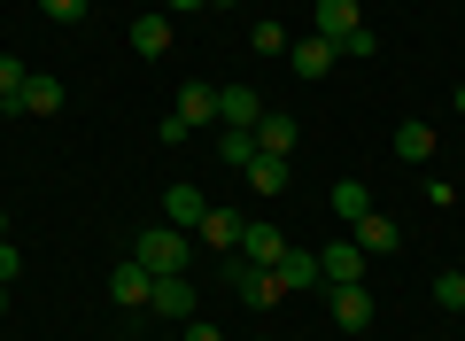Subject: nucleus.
<instances>
[{
	"mask_svg": "<svg viewBox=\"0 0 465 341\" xmlns=\"http://www.w3.org/2000/svg\"><path fill=\"white\" fill-rule=\"evenodd\" d=\"M133 264L148 279H179L186 264H194V233H179V226H155V233H140L133 241Z\"/></svg>",
	"mask_w": 465,
	"mask_h": 341,
	"instance_id": "f257e3e1",
	"label": "nucleus"
},
{
	"mask_svg": "<svg viewBox=\"0 0 465 341\" xmlns=\"http://www.w3.org/2000/svg\"><path fill=\"white\" fill-rule=\"evenodd\" d=\"M225 272H232V295H241V303H256V310H272V303H287V287H280V272H264V264H249V256H225Z\"/></svg>",
	"mask_w": 465,
	"mask_h": 341,
	"instance_id": "f03ea898",
	"label": "nucleus"
},
{
	"mask_svg": "<svg viewBox=\"0 0 465 341\" xmlns=\"http://www.w3.org/2000/svg\"><path fill=\"white\" fill-rule=\"evenodd\" d=\"M217 125L225 132H256L264 125V94H256V85H217Z\"/></svg>",
	"mask_w": 465,
	"mask_h": 341,
	"instance_id": "7ed1b4c3",
	"label": "nucleus"
},
{
	"mask_svg": "<svg viewBox=\"0 0 465 341\" xmlns=\"http://www.w3.org/2000/svg\"><path fill=\"white\" fill-rule=\"evenodd\" d=\"M372 24L357 16V0H318V39H333V47H349V39H365Z\"/></svg>",
	"mask_w": 465,
	"mask_h": 341,
	"instance_id": "20e7f679",
	"label": "nucleus"
},
{
	"mask_svg": "<svg viewBox=\"0 0 465 341\" xmlns=\"http://www.w3.org/2000/svg\"><path fill=\"white\" fill-rule=\"evenodd\" d=\"M326 295H333V326H341V334H365V326H372V295H365V279L326 287Z\"/></svg>",
	"mask_w": 465,
	"mask_h": 341,
	"instance_id": "39448f33",
	"label": "nucleus"
},
{
	"mask_svg": "<svg viewBox=\"0 0 465 341\" xmlns=\"http://www.w3.org/2000/svg\"><path fill=\"white\" fill-rule=\"evenodd\" d=\"M357 272H365V248L357 241H326L318 248V279H326V287H349Z\"/></svg>",
	"mask_w": 465,
	"mask_h": 341,
	"instance_id": "423d86ee",
	"label": "nucleus"
},
{
	"mask_svg": "<svg viewBox=\"0 0 465 341\" xmlns=\"http://www.w3.org/2000/svg\"><path fill=\"white\" fill-rule=\"evenodd\" d=\"M349 241L365 248V256H388V248H403V226H396V217H381V210H365L357 226H349Z\"/></svg>",
	"mask_w": 465,
	"mask_h": 341,
	"instance_id": "0eeeda50",
	"label": "nucleus"
},
{
	"mask_svg": "<svg viewBox=\"0 0 465 341\" xmlns=\"http://www.w3.org/2000/svg\"><path fill=\"white\" fill-rule=\"evenodd\" d=\"M241 233H249V217H232V210H210L194 226V241L202 248H217V256H232V248H241Z\"/></svg>",
	"mask_w": 465,
	"mask_h": 341,
	"instance_id": "6e6552de",
	"label": "nucleus"
},
{
	"mask_svg": "<svg viewBox=\"0 0 465 341\" xmlns=\"http://www.w3.org/2000/svg\"><path fill=\"white\" fill-rule=\"evenodd\" d=\"M287 248H295V241H287L280 226H249V233H241V248H232V256H249V264H264V272H272V264H280Z\"/></svg>",
	"mask_w": 465,
	"mask_h": 341,
	"instance_id": "1a4fd4ad",
	"label": "nucleus"
},
{
	"mask_svg": "<svg viewBox=\"0 0 465 341\" xmlns=\"http://www.w3.org/2000/svg\"><path fill=\"white\" fill-rule=\"evenodd\" d=\"M287 55H295V78H326V70L333 63H341V47H333V39H295V47H287Z\"/></svg>",
	"mask_w": 465,
	"mask_h": 341,
	"instance_id": "9d476101",
	"label": "nucleus"
},
{
	"mask_svg": "<svg viewBox=\"0 0 465 341\" xmlns=\"http://www.w3.org/2000/svg\"><path fill=\"white\" fill-rule=\"evenodd\" d=\"M148 310H163L171 326H186V318H194V287H186V272H179V279H155V295H148Z\"/></svg>",
	"mask_w": 465,
	"mask_h": 341,
	"instance_id": "9b49d317",
	"label": "nucleus"
},
{
	"mask_svg": "<svg viewBox=\"0 0 465 341\" xmlns=\"http://www.w3.org/2000/svg\"><path fill=\"white\" fill-rule=\"evenodd\" d=\"M272 272H280V287H287V295H302V287H326V279H318V256H311V248H287V256L272 264Z\"/></svg>",
	"mask_w": 465,
	"mask_h": 341,
	"instance_id": "f8f14e48",
	"label": "nucleus"
},
{
	"mask_svg": "<svg viewBox=\"0 0 465 341\" xmlns=\"http://www.w3.org/2000/svg\"><path fill=\"white\" fill-rule=\"evenodd\" d=\"M24 116H54L63 109V78H47V70H32V78H24V101H16Z\"/></svg>",
	"mask_w": 465,
	"mask_h": 341,
	"instance_id": "ddd939ff",
	"label": "nucleus"
},
{
	"mask_svg": "<svg viewBox=\"0 0 465 341\" xmlns=\"http://www.w3.org/2000/svg\"><path fill=\"white\" fill-rule=\"evenodd\" d=\"M109 295H116V303H124V310H133V303H148V295H155V279L140 272L133 256H124V264H116V272H109Z\"/></svg>",
	"mask_w": 465,
	"mask_h": 341,
	"instance_id": "4468645a",
	"label": "nucleus"
},
{
	"mask_svg": "<svg viewBox=\"0 0 465 341\" xmlns=\"http://www.w3.org/2000/svg\"><path fill=\"white\" fill-rule=\"evenodd\" d=\"M133 55H148V63H155V55H171V16H163V8L133 24Z\"/></svg>",
	"mask_w": 465,
	"mask_h": 341,
	"instance_id": "2eb2a0df",
	"label": "nucleus"
},
{
	"mask_svg": "<svg viewBox=\"0 0 465 341\" xmlns=\"http://www.w3.org/2000/svg\"><path fill=\"white\" fill-rule=\"evenodd\" d=\"M256 147H264V155H295V116H272V109H264V125H256Z\"/></svg>",
	"mask_w": 465,
	"mask_h": 341,
	"instance_id": "dca6fc26",
	"label": "nucleus"
},
{
	"mask_svg": "<svg viewBox=\"0 0 465 341\" xmlns=\"http://www.w3.org/2000/svg\"><path fill=\"white\" fill-rule=\"evenodd\" d=\"M202 217H210V202H202V186H171V226H179V233H194Z\"/></svg>",
	"mask_w": 465,
	"mask_h": 341,
	"instance_id": "f3484780",
	"label": "nucleus"
},
{
	"mask_svg": "<svg viewBox=\"0 0 465 341\" xmlns=\"http://www.w3.org/2000/svg\"><path fill=\"white\" fill-rule=\"evenodd\" d=\"M171 116H186V125H210L217 116V85H179V109Z\"/></svg>",
	"mask_w": 465,
	"mask_h": 341,
	"instance_id": "a211bd4d",
	"label": "nucleus"
},
{
	"mask_svg": "<svg viewBox=\"0 0 465 341\" xmlns=\"http://www.w3.org/2000/svg\"><path fill=\"white\" fill-rule=\"evenodd\" d=\"M396 155L403 163H427L434 155V125H419V116H411V125H396Z\"/></svg>",
	"mask_w": 465,
	"mask_h": 341,
	"instance_id": "6ab92c4d",
	"label": "nucleus"
},
{
	"mask_svg": "<svg viewBox=\"0 0 465 341\" xmlns=\"http://www.w3.org/2000/svg\"><path fill=\"white\" fill-rule=\"evenodd\" d=\"M249 186H256V195H287V155H256L249 163Z\"/></svg>",
	"mask_w": 465,
	"mask_h": 341,
	"instance_id": "aec40b11",
	"label": "nucleus"
},
{
	"mask_svg": "<svg viewBox=\"0 0 465 341\" xmlns=\"http://www.w3.org/2000/svg\"><path fill=\"white\" fill-rule=\"evenodd\" d=\"M24 78H32V63H24V55H0V109L24 101Z\"/></svg>",
	"mask_w": 465,
	"mask_h": 341,
	"instance_id": "412c9836",
	"label": "nucleus"
},
{
	"mask_svg": "<svg viewBox=\"0 0 465 341\" xmlns=\"http://www.w3.org/2000/svg\"><path fill=\"white\" fill-rule=\"evenodd\" d=\"M333 210H341L349 226H357V217L372 210V186H365V179H341V186H333Z\"/></svg>",
	"mask_w": 465,
	"mask_h": 341,
	"instance_id": "4be33fe9",
	"label": "nucleus"
},
{
	"mask_svg": "<svg viewBox=\"0 0 465 341\" xmlns=\"http://www.w3.org/2000/svg\"><path fill=\"white\" fill-rule=\"evenodd\" d=\"M256 155H264V147H256V132H225V163H232V171H249Z\"/></svg>",
	"mask_w": 465,
	"mask_h": 341,
	"instance_id": "5701e85b",
	"label": "nucleus"
},
{
	"mask_svg": "<svg viewBox=\"0 0 465 341\" xmlns=\"http://www.w3.org/2000/svg\"><path fill=\"white\" fill-rule=\"evenodd\" d=\"M249 47H256V55H287V24H272V16H264V24L249 32Z\"/></svg>",
	"mask_w": 465,
	"mask_h": 341,
	"instance_id": "b1692460",
	"label": "nucleus"
},
{
	"mask_svg": "<svg viewBox=\"0 0 465 341\" xmlns=\"http://www.w3.org/2000/svg\"><path fill=\"white\" fill-rule=\"evenodd\" d=\"M434 303H442V310H465V272H442V279H434Z\"/></svg>",
	"mask_w": 465,
	"mask_h": 341,
	"instance_id": "393cba45",
	"label": "nucleus"
},
{
	"mask_svg": "<svg viewBox=\"0 0 465 341\" xmlns=\"http://www.w3.org/2000/svg\"><path fill=\"white\" fill-rule=\"evenodd\" d=\"M179 341H225V334H217L210 318H186V326H179Z\"/></svg>",
	"mask_w": 465,
	"mask_h": 341,
	"instance_id": "a878e982",
	"label": "nucleus"
},
{
	"mask_svg": "<svg viewBox=\"0 0 465 341\" xmlns=\"http://www.w3.org/2000/svg\"><path fill=\"white\" fill-rule=\"evenodd\" d=\"M24 272V256H16V241H0V287H8V279Z\"/></svg>",
	"mask_w": 465,
	"mask_h": 341,
	"instance_id": "bb28decb",
	"label": "nucleus"
},
{
	"mask_svg": "<svg viewBox=\"0 0 465 341\" xmlns=\"http://www.w3.org/2000/svg\"><path fill=\"white\" fill-rule=\"evenodd\" d=\"M47 16H54V24H78V16H85V0H47Z\"/></svg>",
	"mask_w": 465,
	"mask_h": 341,
	"instance_id": "cd10ccee",
	"label": "nucleus"
},
{
	"mask_svg": "<svg viewBox=\"0 0 465 341\" xmlns=\"http://www.w3.org/2000/svg\"><path fill=\"white\" fill-rule=\"evenodd\" d=\"M194 8H210V0H163V16H194Z\"/></svg>",
	"mask_w": 465,
	"mask_h": 341,
	"instance_id": "c85d7f7f",
	"label": "nucleus"
},
{
	"mask_svg": "<svg viewBox=\"0 0 465 341\" xmlns=\"http://www.w3.org/2000/svg\"><path fill=\"white\" fill-rule=\"evenodd\" d=\"M0 241H8V210H0Z\"/></svg>",
	"mask_w": 465,
	"mask_h": 341,
	"instance_id": "c756f323",
	"label": "nucleus"
},
{
	"mask_svg": "<svg viewBox=\"0 0 465 341\" xmlns=\"http://www.w3.org/2000/svg\"><path fill=\"white\" fill-rule=\"evenodd\" d=\"M458 116H465V85H458Z\"/></svg>",
	"mask_w": 465,
	"mask_h": 341,
	"instance_id": "7c9ffc66",
	"label": "nucleus"
},
{
	"mask_svg": "<svg viewBox=\"0 0 465 341\" xmlns=\"http://www.w3.org/2000/svg\"><path fill=\"white\" fill-rule=\"evenodd\" d=\"M210 8H232V0H210Z\"/></svg>",
	"mask_w": 465,
	"mask_h": 341,
	"instance_id": "2f4dec72",
	"label": "nucleus"
},
{
	"mask_svg": "<svg viewBox=\"0 0 465 341\" xmlns=\"http://www.w3.org/2000/svg\"><path fill=\"white\" fill-rule=\"evenodd\" d=\"M0 310H8V287H0Z\"/></svg>",
	"mask_w": 465,
	"mask_h": 341,
	"instance_id": "473e14b6",
	"label": "nucleus"
},
{
	"mask_svg": "<svg viewBox=\"0 0 465 341\" xmlns=\"http://www.w3.org/2000/svg\"><path fill=\"white\" fill-rule=\"evenodd\" d=\"M163 341H179V334H163Z\"/></svg>",
	"mask_w": 465,
	"mask_h": 341,
	"instance_id": "72a5a7b5",
	"label": "nucleus"
}]
</instances>
